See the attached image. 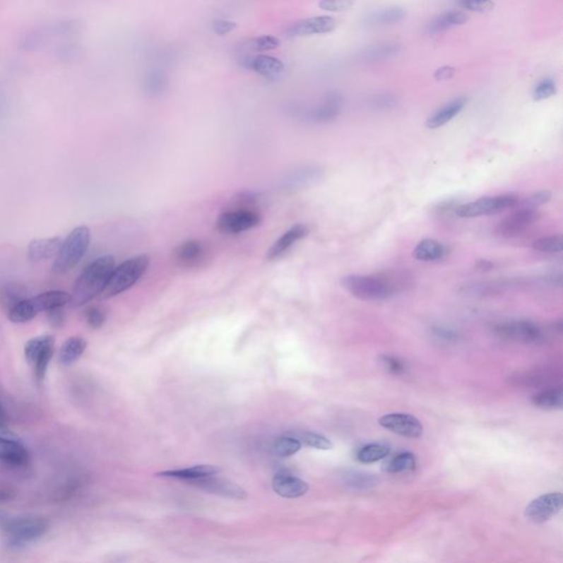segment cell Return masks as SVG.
Returning <instances> with one entry per match:
<instances>
[{"instance_id": "1", "label": "cell", "mask_w": 563, "mask_h": 563, "mask_svg": "<svg viewBox=\"0 0 563 563\" xmlns=\"http://www.w3.org/2000/svg\"><path fill=\"white\" fill-rule=\"evenodd\" d=\"M341 285L351 295L365 302H379L404 293L414 286V276L402 268H390L377 274H350Z\"/></svg>"}, {"instance_id": "2", "label": "cell", "mask_w": 563, "mask_h": 563, "mask_svg": "<svg viewBox=\"0 0 563 563\" xmlns=\"http://www.w3.org/2000/svg\"><path fill=\"white\" fill-rule=\"evenodd\" d=\"M114 268L116 261L112 256H100L87 266L75 282L71 306L81 307L102 295Z\"/></svg>"}, {"instance_id": "3", "label": "cell", "mask_w": 563, "mask_h": 563, "mask_svg": "<svg viewBox=\"0 0 563 563\" xmlns=\"http://www.w3.org/2000/svg\"><path fill=\"white\" fill-rule=\"evenodd\" d=\"M50 529L47 519L39 516L9 517L1 531L9 548L20 550L29 543L42 538Z\"/></svg>"}, {"instance_id": "4", "label": "cell", "mask_w": 563, "mask_h": 563, "mask_svg": "<svg viewBox=\"0 0 563 563\" xmlns=\"http://www.w3.org/2000/svg\"><path fill=\"white\" fill-rule=\"evenodd\" d=\"M149 264L150 258L147 254H141L124 261L119 266L114 268L109 280L100 296L106 300L129 290L147 272Z\"/></svg>"}, {"instance_id": "5", "label": "cell", "mask_w": 563, "mask_h": 563, "mask_svg": "<svg viewBox=\"0 0 563 563\" xmlns=\"http://www.w3.org/2000/svg\"><path fill=\"white\" fill-rule=\"evenodd\" d=\"M90 244V230L88 227L78 226L63 240L62 247L57 256L52 271L55 274H64L80 263L86 254Z\"/></svg>"}, {"instance_id": "6", "label": "cell", "mask_w": 563, "mask_h": 563, "mask_svg": "<svg viewBox=\"0 0 563 563\" xmlns=\"http://www.w3.org/2000/svg\"><path fill=\"white\" fill-rule=\"evenodd\" d=\"M519 199L514 195H497V196L482 197L477 201L463 203L458 207V216L461 218H477V217L489 216L494 213H502L507 209L517 206Z\"/></svg>"}, {"instance_id": "7", "label": "cell", "mask_w": 563, "mask_h": 563, "mask_svg": "<svg viewBox=\"0 0 563 563\" xmlns=\"http://www.w3.org/2000/svg\"><path fill=\"white\" fill-rule=\"evenodd\" d=\"M261 223V215L252 209H237L221 213L217 219V229L223 235H238L256 228Z\"/></svg>"}, {"instance_id": "8", "label": "cell", "mask_w": 563, "mask_h": 563, "mask_svg": "<svg viewBox=\"0 0 563 563\" xmlns=\"http://www.w3.org/2000/svg\"><path fill=\"white\" fill-rule=\"evenodd\" d=\"M538 219L536 209L523 207L497 223V234L503 238H515L528 230Z\"/></svg>"}, {"instance_id": "9", "label": "cell", "mask_w": 563, "mask_h": 563, "mask_svg": "<svg viewBox=\"0 0 563 563\" xmlns=\"http://www.w3.org/2000/svg\"><path fill=\"white\" fill-rule=\"evenodd\" d=\"M189 483L193 487L201 490V491L215 494V495H218V497H226V499L244 501L248 497L246 490L239 487L238 484L227 479L215 477V475H208V477L201 478V479L191 480V481H189Z\"/></svg>"}, {"instance_id": "10", "label": "cell", "mask_w": 563, "mask_h": 563, "mask_svg": "<svg viewBox=\"0 0 563 563\" xmlns=\"http://www.w3.org/2000/svg\"><path fill=\"white\" fill-rule=\"evenodd\" d=\"M562 494L550 493L533 499L525 509V515L535 523H543L556 516L562 509Z\"/></svg>"}, {"instance_id": "11", "label": "cell", "mask_w": 563, "mask_h": 563, "mask_svg": "<svg viewBox=\"0 0 563 563\" xmlns=\"http://www.w3.org/2000/svg\"><path fill=\"white\" fill-rule=\"evenodd\" d=\"M379 424L385 428L391 430L394 434H400L405 438H420L424 432V427L420 420L410 414H389L381 417Z\"/></svg>"}, {"instance_id": "12", "label": "cell", "mask_w": 563, "mask_h": 563, "mask_svg": "<svg viewBox=\"0 0 563 563\" xmlns=\"http://www.w3.org/2000/svg\"><path fill=\"white\" fill-rule=\"evenodd\" d=\"M337 27L335 18L329 16H319V17L308 18L304 20L292 23L286 28L285 33L288 37H306V35H325L331 32Z\"/></svg>"}, {"instance_id": "13", "label": "cell", "mask_w": 563, "mask_h": 563, "mask_svg": "<svg viewBox=\"0 0 563 563\" xmlns=\"http://www.w3.org/2000/svg\"><path fill=\"white\" fill-rule=\"evenodd\" d=\"M497 335L506 338L509 340L521 341V343H537L543 338V331L538 326L531 321L518 320L509 321L497 326Z\"/></svg>"}, {"instance_id": "14", "label": "cell", "mask_w": 563, "mask_h": 563, "mask_svg": "<svg viewBox=\"0 0 563 563\" xmlns=\"http://www.w3.org/2000/svg\"><path fill=\"white\" fill-rule=\"evenodd\" d=\"M343 98L338 92H329L323 100L308 110V120L315 124H329L340 116L343 112Z\"/></svg>"}, {"instance_id": "15", "label": "cell", "mask_w": 563, "mask_h": 563, "mask_svg": "<svg viewBox=\"0 0 563 563\" xmlns=\"http://www.w3.org/2000/svg\"><path fill=\"white\" fill-rule=\"evenodd\" d=\"M174 258L182 268H199L208 259V249L201 241H185L175 249Z\"/></svg>"}, {"instance_id": "16", "label": "cell", "mask_w": 563, "mask_h": 563, "mask_svg": "<svg viewBox=\"0 0 563 563\" xmlns=\"http://www.w3.org/2000/svg\"><path fill=\"white\" fill-rule=\"evenodd\" d=\"M272 487L278 495L285 499H297L304 497L309 490L305 481L288 474V472L276 474L272 481Z\"/></svg>"}, {"instance_id": "17", "label": "cell", "mask_w": 563, "mask_h": 563, "mask_svg": "<svg viewBox=\"0 0 563 563\" xmlns=\"http://www.w3.org/2000/svg\"><path fill=\"white\" fill-rule=\"evenodd\" d=\"M246 69L254 71L258 74L266 77H274L280 73L283 72L284 64L282 61L276 57H268V55H244L241 59Z\"/></svg>"}, {"instance_id": "18", "label": "cell", "mask_w": 563, "mask_h": 563, "mask_svg": "<svg viewBox=\"0 0 563 563\" xmlns=\"http://www.w3.org/2000/svg\"><path fill=\"white\" fill-rule=\"evenodd\" d=\"M308 232H309V229H308L306 225H303V223L294 225L292 228L288 229L286 232H284L283 236H280V238L274 242L273 246L271 247L268 252V260H276V259L280 258V256L286 254L297 241L305 238Z\"/></svg>"}, {"instance_id": "19", "label": "cell", "mask_w": 563, "mask_h": 563, "mask_svg": "<svg viewBox=\"0 0 563 563\" xmlns=\"http://www.w3.org/2000/svg\"><path fill=\"white\" fill-rule=\"evenodd\" d=\"M406 18V13L401 7H387L371 11L362 18V25L369 28L390 27L398 25Z\"/></svg>"}, {"instance_id": "20", "label": "cell", "mask_w": 563, "mask_h": 563, "mask_svg": "<svg viewBox=\"0 0 563 563\" xmlns=\"http://www.w3.org/2000/svg\"><path fill=\"white\" fill-rule=\"evenodd\" d=\"M321 177H323V169L317 165L302 167V169L296 170L293 173H290L284 179L283 189H285L286 191H300V189H305L315 183Z\"/></svg>"}, {"instance_id": "21", "label": "cell", "mask_w": 563, "mask_h": 563, "mask_svg": "<svg viewBox=\"0 0 563 563\" xmlns=\"http://www.w3.org/2000/svg\"><path fill=\"white\" fill-rule=\"evenodd\" d=\"M62 244L63 239L61 237L32 240L28 247V258L32 262L53 258L59 254Z\"/></svg>"}, {"instance_id": "22", "label": "cell", "mask_w": 563, "mask_h": 563, "mask_svg": "<svg viewBox=\"0 0 563 563\" xmlns=\"http://www.w3.org/2000/svg\"><path fill=\"white\" fill-rule=\"evenodd\" d=\"M402 51V45L396 41H383L369 45L361 51L360 59L365 62L374 63L390 60Z\"/></svg>"}, {"instance_id": "23", "label": "cell", "mask_w": 563, "mask_h": 563, "mask_svg": "<svg viewBox=\"0 0 563 563\" xmlns=\"http://www.w3.org/2000/svg\"><path fill=\"white\" fill-rule=\"evenodd\" d=\"M0 460L13 467H23L29 460V452L21 442L0 437Z\"/></svg>"}, {"instance_id": "24", "label": "cell", "mask_w": 563, "mask_h": 563, "mask_svg": "<svg viewBox=\"0 0 563 563\" xmlns=\"http://www.w3.org/2000/svg\"><path fill=\"white\" fill-rule=\"evenodd\" d=\"M468 100L466 97H458L452 102H448L441 107L440 109L437 110L434 114H432L428 119H427L426 126L429 129H438L442 127L444 124L451 122L454 117H457L458 114L462 112L466 105H467Z\"/></svg>"}, {"instance_id": "25", "label": "cell", "mask_w": 563, "mask_h": 563, "mask_svg": "<svg viewBox=\"0 0 563 563\" xmlns=\"http://www.w3.org/2000/svg\"><path fill=\"white\" fill-rule=\"evenodd\" d=\"M221 469L217 466H208V464H201V466H194L185 469L169 470L158 473V477L171 478V479L184 480V481H191V480L201 479V478L208 477V475H217L220 473Z\"/></svg>"}, {"instance_id": "26", "label": "cell", "mask_w": 563, "mask_h": 563, "mask_svg": "<svg viewBox=\"0 0 563 563\" xmlns=\"http://www.w3.org/2000/svg\"><path fill=\"white\" fill-rule=\"evenodd\" d=\"M468 16L460 11H448L442 13L438 17L429 21V23L425 27V32L427 35H439L444 32L450 28L457 27L467 23Z\"/></svg>"}, {"instance_id": "27", "label": "cell", "mask_w": 563, "mask_h": 563, "mask_svg": "<svg viewBox=\"0 0 563 563\" xmlns=\"http://www.w3.org/2000/svg\"><path fill=\"white\" fill-rule=\"evenodd\" d=\"M29 290L20 282H7L0 285V307L9 312L17 304L27 300Z\"/></svg>"}, {"instance_id": "28", "label": "cell", "mask_w": 563, "mask_h": 563, "mask_svg": "<svg viewBox=\"0 0 563 563\" xmlns=\"http://www.w3.org/2000/svg\"><path fill=\"white\" fill-rule=\"evenodd\" d=\"M70 300L71 294L64 290H50L30 298L31 304L37 314L40 312H49L54 308L64 307L70 304Z\"/></svg>"}, {"instance_id": "29", "label": "cell", "mask_w": 563, "mask_h": 563, "mask_svg": "<svg viewBox=\"0 0 563 563\" xmlns=\"http://www.w3.org/2000/svg\"><path fill=\"white\" fill-rule=\"evenodd\" d=\"M446 249L439 241L424 239L415 247L413 256L420 262H434L446 256Z\"/></svg>"}, {"instance_id": "30", "label": "cell", "mask_w": 563, "mask_h": 563, "mask_svg": "<svg viewBox=\"0 0 563 563\" xmlns=\"http://www.w3.org/2000/svg\"><path fill=\"white\" fill-rule=\"evenodd\" d=\"M87 348V341L84 338L71 337L65 341L59 355L61 365L70 367L74 365L83 355Z\"/></svg>"}, {"instance_id": "31", "label": "cell", "mask_w": 563, "mask_h": 563, "mask_svg": "<svg viewBox=\"0 0 563 563\" xmlns=\"http://www.w3.org/2000/svg\"><path fill=\"white\" fill-rule=\"evenodd\" d=\"M169 86V76L163 70H152L147 73L142 82V88L146 95L158 97L163 94Z\"/></svg>"}, {"instance_id": "32", "label": "cell", "mask_w": 563, "mask_h": 563, "mask_svg": "<svg viewBox=\"0 0 563 563\" xmlns=\"http://www.w3.org/2000/svg\"><path fill=\"white\" fill-rule=\"evenodd\" d=\"M55 339L53 336L43 335L32 338L27 341L25 345V357L27 362L30 365H35L37 357L50 345H54Z\"/></svg>"}, {"instance_id": "33", "label": "cell", "mask_w": 563, "mask_h": 563, "mask_svg": "<svg viewBox=\"0 0 563 563\" xmlns=\"http://www.w3.org/2000/svg\"><path fill=\"white\" fill-rule=\"evenodd\" d=\"M563 390L558 386L550 390L543 391L533 397V403L545 410H556L562 407Z\"/></svg>"}, {"instance_id": "34", "label": "cell", "mask_w": 563, "mask_h": 563, "mask_svg": "<svg viewBox=\"0 0 563 563\" xmlns=\"http://www.w3.org/2000/svg\"><path fill=\"white\" fill-rule=\"evenodd\" d=\"M416 467V458L410 452H403L396 457L391 458L383 464V471L387 473H401L412 471Z\"/></svg>"}, {"instance_id": "35", "label": "cell", "mask_w": 563, "mask_h": 563, "mask_svg": "<svg viewBox=\"0 0 563 563\" xmlns=\"http://www.w3.org/2000/svg\"><path fill=\"white\" fill-rule=\"evenodd\" d=\"M390 454V448L385 444H372L363 446L357 452V458L362 463H374L385 459Z\"/></svg>"}, {"instance_id": "36", "label": "cell", "mask_w": 563, "mask_h": 563, "mask_svg": "<svg viewBox=\"0 0 563 563\" xmlns=\"http://www.w3.org/2000/svg\"><path fill=\"white\" fill-rule=\"evenodd\" d=\"M280 41L273 35L254 37L242 45V50L246 53L264 52V51L275 50L280 47Z\"/></svg>"}, {"instance_id": "37", "label": "cell", "mask_w": 563, "mask_h": 563, "mask_svg": "<svg viewBox=\"0 0 563 563\" xmlns=\"http://www.w3.org/2000/svg\"><path fill=\"white\" fill-rule=\"evenodd\" d=\"M37 315L32 304H31L30 298L23 300L20 303L17 304L15 307L11 308L8 312V318L11 321L15 324H25L28 321L32 320L35 316Z\"/></svg>"}, {"instance_id": "38", "label": "cell", "mask_w": 563, "mask_h": 563, "mask_svg": "<svg viewBox=\"0 0 563 563\" xmlns=\"http://www.w3.org/2000/svg\"><path fill=\"white\" fill-rule=\"evenodd\" d=\"M302 448V442L292 437H280L273 442L272 451L280 458H288L297 454Z\"/></svg>"}, {"instance_id": "39", "label": "cell", "mask_w": 563, "mask_h": 563, "mask_svg": "<svg viewBox=\"0 0 563 563\" xmlns=\"http://www.w3.org/2000/svg\"><path fill=\"white\" fill-rule=\"evenodd\" d=\"M563 238L561 235L541 237L533 242V249L541 254H560L562 251Z\"/></svg>"}, {"instance_id": "40", "label": "cell", "mask_w": 563, "mask_h": 563, "mask_svg": "<svg viewBox=\"0 0 563 563\" xmlns=\"http://www.w3.org/2000/svg\"><path fill=\"white\" fill-rule=\"evenodd\" d=\"M53 355H54V345H50L37 357L35 365H32L33 369H35V377H37V380L39 382H42L45 380L47 367L50 365V361L52 360Z\"/></svg>"}, {"instance_id": "41", "label": "cell", "mask_w": 563, "mask_h": 563, "mask_svg": "<svg viewBox=\"0 0 563 563\" xmlns=\"http://www.w3.org/2000/svg\"><path fill=\"white\" fill-rule=\"evenodd\" d=\"M397 105V97L391 93H379L371 97L369 106L373 109L386 110L394 108Z\"/></svg>"}, {"instance_id": "42", "label": "cell", "mask_w": 563, "mask_h": 563, "mask_svg": "<svg viewBox=\"0 0 563 563\" xmlns=\"http://www.w3.org/2000/svg\"><path fill=\"white\" fill-rule=\"evenodd\" d=\"M557 85L555 81L551 78H545V80L539 82V84L535 87L533 90V100L537 102L540 100H548L553 95H556Z\"/></svg>"}, {"instance_id": "43", "label": "cell", "mask_w": 563, "mask_h": 563, "mask_svg": "<svg viewBox=\"0 0 563 563\" xmlns=\"http://www.w3.org/2000/svg\"><path fill=\"white\" fill-rule=\"evenodd\" d=\"M302 440L306 446H312L319 450H330L333 449V444L326 437L321 436L315 432H305L302 434Z\"/></svg>"}, {"instance_id": "44", "label": "cell", "mask_w": 563, "mask_h": 563, "mask_svg": "<svg viewBox=\"0 0 563 563\" xmlns=\"http://www.w3.org/2000/svg\"><path fill=\"white\" fill-rule=\"evenodd\" d=\"M347 483L348 485L355 487V489H363V487H371L372 485H375L377 482H375V478L372 474L360 473V472L355 473L353 472L348 475Z\"/></svg>"}, {"instance_id": "45", "label": "cell", "mask_w": 563, "mask_h": 563, "mask_svg": "<svg viewBox=\"0 0 563 563\" xmlns=\"http://www.w3.org/2000/svg\"><path fill=\"white\" fill-rule=\"evenodd\" d=\"M86 317L87 325L90 326L92 329H100L105 321H106V313L102 308L98 306H92L88 308L85 313Z\"/></svg>"}, {"instance_id": "46", "label": "cell", "mask_w": 563, "mask_h": 563, "mask_svg": "<svg viewBox=\"0 0 563 563\" xmlns=\"http://www.w3.org/2000/svg\"><path fill=\"white\" fill-rule=\"evenodd\" d=\"M355 5L353 0H320L319 7L326 11L340 13L349 11Z\"/></svg>"}, {"instance_id": "47", "label": "cell", "mask_w": 563, "mask_h": 563, "mask_svg": "<svg viewBox=\"0 0 563 563\" xmlns=\"http://www.w3.org/2000/svg\"><path fill=\"white\" fill-rule=\"evenodd\" d=\"M459 3L464 9L475 13H487L494 8L492 0H459Z\"/></svg>"}, {"instance_id": "48", "label": "cell", "mask_w": 563, "mask_h": 563, "mask_svg": "<svg viewBox=\"0 0 563 563\" xmlns=\"http://www.w3.org/2000/svg\"><path fill=\"white\" fill-rule=\"evenodd\" d=\"M551 198V193L549 191H540L538 193H535L528 198L525 199L523 203V207H529V208H535V207L540 206L543 203H548Z\"/></svg>"}, {"instance_id": "49", "label": "cell", "mask_w": 563, "mask_h": 563, "mask_svg": "<svg viewBox=\"0 0 563 563\" xmlns=\"http://www.w3.org/2000/svg\"><path fill=\"white\" fill-rule=\"evenodd\" d=\"M211 28L217 35H226L236 29L237 23L229 19H216L213 21Z\"/></svg>"}, {"instance_id": "50", "label": "cell", "mask_w": 563, "mask_h": 563, "mask_svg": "<svg viewBox=\"0 0 563 563\" xmlns=\"http://www.w3.org/2000/svg\"><path fill=\"white\" fill-rule=\"evenodd\" d=\"M47 313V319L50 321L51 326L54 328L63 327L66 320V315H65L64 310L62 307L54 308V309L49 310Z\"/></svg>"}, {"instance_id": "51", "label": "cell", "mask_w": 563, "mask_h": 563, "mask_svg": "<svg viewBox=\"0 0 563 563\" xmlns=\"http://www.w3.org/2000/svg\"><path fill=\"white\" fill-rule=\"evenodd\" d=\"M383 362L385 363L389 371L395 373V374H400V373L404 372L405 369L402 363L396 360L395 357H390V355H385V357H383Z\"/></svg>"}, {"instance_id": "52", "label": "cell", "mask_w": 563, "mask_h": 563, "mask_svg": "<svg viewBox=\"0 0 563 563\" xmlns=\"http://www.w3.org/2000/svg\"><path fill=\"white\" fill-rule=\"evenodd\" d=\"M456 74V69L452 66H442L434 72V76L437 81H448L451 80L452 77Z\"/></svg>"}, {"instance_id": "53", "label": "cell", "mask_w": 563, "mask_h": 563, "mask_svg": "<svg viewBox=\"0 0 563 563\" xmlns=\"http://www.w3.org/2000/svg\"><path fill=\"white\" fill-rule=\"evenodd\" d=\"M16 491L11 487H0V503H8L16 499Z\"/></svg>"}, {"instance_id": "54", "label": "cell", "mask_w": 563, "mask_h": 563, "mask_svg": "<svg viewBox=\"0 0 563 563\" xmlns=\"http://www.w3.org/2000/svg\"><path fill=\"white\" fill-rule=\"evenodd\" d=\"M78 53H80V49H78L77 47H74V45H71V47H63V49H61L60 55L66 61H72L73 57H77Z\"/></svg>"}, {"instance_id": "55", "label": "cell", "mask_w": 563, "mask_h": 563, "mask_svg": "<svg viewBox=\"0 0 563 563\" xmlns=\"http://www.w3.org/2000/svg\"><path fill=\"white\" fill-rule=\"evenodd\" d=\"M8 429V420L7 415H6L5 410L0 404V432H5Z\"/></svg>"}, {"instance_id": "56", "label": "cell", "mask_w": 563, "mask_h": 563, "mask_svg": "<svg viewBox=\"0 0 563 563\" xmlns=\"http://www.w3.org/2000/svg\"><path fill=\"white\" fill-rule=\"evenodd\" d=\"M9 517L11 516H9L6 511H4L3 509H0V528L4 526V523L8 521Z\"/></svg>"}]
</instances>
